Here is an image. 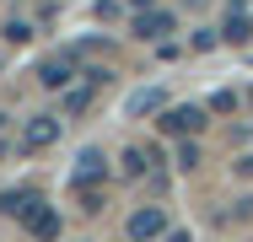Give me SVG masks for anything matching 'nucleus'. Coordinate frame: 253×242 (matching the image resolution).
<instances>
[{"label":"nucleus","instance_id":"nucleus-13","mask_svg":"<svg viewBox=\"0 0 253 242\" xmlns=\"http://www.w3.org/2000/svg\"><path fill=\"white\" fill-rule=\"evenodd\" d=\"M162 242H189V232H167V237H162Z\"/></svg>","mask_w":253,"mask_h":242},{"label":"nucleus","instance_id":"nucleus-10","mask_svg":"<svg viewBox=\"0 0 253 242\" xmlns=\"http://www.w3.org/2000/svg\"><path fill=\"white\" fill-rule=\"evenodd\" d=\"M97 81H102V70H92V81H81V86L70 81V86H65V113L86 108V102H92V92H97Z\"/></svg>","mask_w":253,"mask_h":242},{"label":"nucleus","instance_id":"nucleus-14","mask_svg":"<svg viewBox=\"0 0 253 242\" xmlns=\"http://www.w3.org/2000/svg\"><path fill=\"white\" fill-rule=\"evenodd\" d=\"M124 5H135V11H146V5H151V0H124Z\"/></svg>","mask_w":253,"mask_h":242},{"label":"nucleus","instance_id":"nucleus-11","mask_svg":"<svg viewBox=\"0 0 253 242\" xmlns=\"http://www.w3.org/2000/svg\"><path fill=\"white\" fill-rule=\"evenodd\" d=\"M146 167H156V151H151V145H146V151H140V145L124 151V172H146Z\"/></svg>","mask_w":253,"mask_h":242},{"label":"nucleus","instance_id":"nucleus-3","mask_svg":"<svg viewBox=\"0 0 253 242\" xmlns=\"http://www.w3.org/2000/svg\"><path fill=\"white\" fill-rule=\"evenodd\" d=\"M162 129H167V135H200L205 129V108L200 102H172V108L162 113Z\"/></svg>","mask_w":253,"mask_h":242},{"label":"nucleus","instance_id":"nucleus-7","mask_svg":"<svg viewBox=\"0 0 253 242\" xmlns=\"http://www.w3.org/2000/svg\"><path fill=\"white\" fill-rule=\"evenodd\" d=\"M97 178H108V156H102V151H81V167L70 172V183H76V189H92Z\"/></svg>","mask_w":253,"mask_h":242},{"label":"nucleus","instance_id":"nucleus-2","mask_svg":"<svg viewBox=\"0 0 253 242\" xmlns=\"http://www.w3.org/2000/svg\"><path fill=\"white\" fill-rule=\"evenodd\" d=\"M167 33H178V16H172V11H162V5H146V11H135V38H146V43H162Z\"/></svg>","mask_w":253,"mask_h":242},{"label":"nucleus","instance_id":"nucleus-4","mask_svg":"<svg viewBox=\"0 0 253 242\" xmlns=\"http://www.w3.org/2000/svg\"><path fill=\"white\" fill-rule=\"evenodd\" d=\"M162 237H167V215L156 204H140L129 215V242H162Z\"/></svg>","mask_w":253,"mask_h":242},{"label":"nucleus","instance_id":"nucleus-9","mask_svg":"<svg viewBox=\"0 0 253 242\" xmlns=\"http://www.w3.org/2000/svg\"><path fill=\"white\" fill-rule=\"evenodd\" d=\"M221 38H226V43H248V38H253V16H248V11H226Z\"/></svg>","mask_w":253,"mask_h":242},{"label":"nucleus","instance_id":"nucleus-12","mask_svg":"<svg viewBox=\"0 0 253 242\" xmlns=\"http://www.w3.org/2000/svg\"><path fill=\"white\" fill-rule=\"evenodd\" d=\"M194 161H200V145L183 140V145H178V167H194Z\"/></svg>","mask_w":253,"mask_h":242},{"label":"nucleus","instance_id":"nucleus-8","mask_svg":"<svg viewBox=\"0 0 253 242\" xmlns=\"http://www.w3.org/2000/svg\"><path fill=\"white\" fill-rule=\"evenodd\" d=\"M33 204H43V194H38V189H5V194H0V210L16 215V221H22Z\"/></svg>","mask_w":253,"mask_h":242},{"label":"nucleus","instance_id":"nucleus-5","mask_svg":"<svg viewBox=\"0 0 253 242\" xmlns=\"http://www.w3.org/2000/svg\"><path fill=\"white\" fill-rule=\"evenodd\" d=\"M22 226H27L38 242H54L59 237V210H54V204H33V210L22 215Z\"/></svg>","mask_w":253,"mask_h":242},{"label":"nucleus","instance_id":"nucleus-1","mask_svg":"<svg viewBox=\"0 0 253 242\" xmlns=\"http://www.w3.org/2000/svg\"><path fill=\"white\" fill-rule=\"evenodd\" d=\"M59 129H65L59 113H33V119H22V129H16V151H22V156L49 151V145H59Z\"/></svg>","mask_w":253,"mask_h":242},{"label":"nucleus","instance_id":"nucleus-15","mask_svg":"<svg viewBox=\"0 0 253 242\" xmlns=\"http://www.w3.org/2000/svg\"><path fill=\"white\" fill-rule=\"evenodd\" d=\"M0 129H5V113H0Z\"/></svg>","mask_w":253,"mask_h":242},{"label":"nucleus","instance_id":"nucleus-6","mask_svg":"<svg viewBox=\"0 0 253 242\" xmlns=\"http://www.w3.org/2000/svg\"><path fill=\"white\" fill-rule=\"evenodd\" d=\"M38 81L54 86V92H65L70 81H76V54H59V59H43L38 65Z\"/></svg>","mask_w":253,"mask_h":242}]
</instances>
